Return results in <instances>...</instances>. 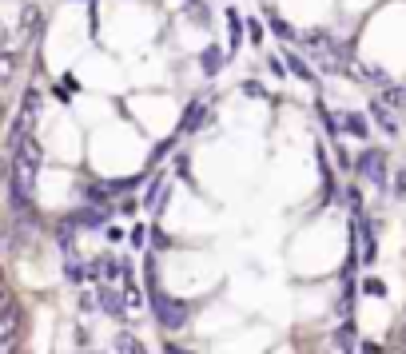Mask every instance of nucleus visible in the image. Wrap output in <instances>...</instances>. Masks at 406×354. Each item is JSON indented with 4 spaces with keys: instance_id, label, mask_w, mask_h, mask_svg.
<instances>
[{
    "instance_id": "1",
    "label": "nucleus",
    "mask_w": 406,
    "mask_h": 354,
    "mask_svg": "<svg viewBox=\"0 0 406 354\" xmlns=\"http://www.w3.org/2000/svg\"><path fill=\"white\" fill-rule=\"evenodd\" d=\"M36 171H40V144L32 135H25L13 147V211H28L32 203V187H36Z\"/></svg>"
},
{
    "instance_id": "2",
    "label": "nucleus",
    "mask_w": 406,
    "mask_h": 354,
    "mask_svg": "<svg viewBox=\"0 0 406 354\" xmlns=\"http://www.w3.org/2000/svg\"><path fill=\"white\" fill-rule=\"evenodd\" d=\"M151 306H156V318H160V327L168 330V334H180V330H187V322H191V306L168 291H151Z\"/></svg>"
},
{
    "instance_id": "3",
    "label": "nucleus",
    "mask_w": 406,
    "mask_h": 354,
    "mask_svg": "<svg viewBox=\"0 0 406 354\" xmlns=\"http://www.w3.org/2000/svg\"><path fill=\"white\" fill-rule=\"evenodd\" d=\"M358 175H363V179H367V184H386V175H391V171H386V156H382V151H374V147H367V151H363V156H358Z\"/></svg>"
},
{
    "instance_id": "4",
    "label": "nucleus",
    "mask_w": 406,
    "mask_h": 354,
    "mask_svg": "<svg viewBox=\"0 0 406 354\" xmlns=\"http://www.w3.org/2000/svg\"><path fill=\"white\" fill-rule=\"evenodd\" d=\"M358 247H363V263H374L379 243H374V227H370L367 219H358Z\"/></svg>"
},
{
    "instance_id": "5",
    "label": "nucleus",
    "mask_w": 406,
    "mask_h": 354,
    "mask_svg": "<svg viewBox=\"0 0 406 354\" xmlns=\"http://www.w3.org/2000/svg\"><path fill=\"white\" fill-rule=\"evenodd\" d=\"M108 219V207L104 203H92V207H80L72 215V223H80V227H100V223Z\"/></svg>"
},
{
    "instance_id": "6",
    "label": "nucleus",
    "mask_w": 406,
    "mask_h": 354,
    "mask_svg": "<svg viewBox=\"0 0 406 354\" xmlns=\"http://www.w3.org/2000/svg\"><path fill=\"white\" fill-rule=\"evenodd\" d=\"M96 275H100V279H104V287H116V282L123 279L120 263H116V259H111V255H104V259H100V263H96Z\"/></svg>"
},
{
    "instance_id": "7",
    "label": "nucleus",
    "mask_w": 406,
    "mask_h": 354,
    "mask_svg": "<svg viewBox=\"0 0 406 354\" xmlns=\"http://www.w3.org/2000/svg\"><path fill=\"white\" fill-rule=\"evenodd\" d=\"M116 354H148V346L135 339L132 330H120V339H116Z\"/></svg>"
},
{
    "instance_id": "8",
    "label": "nucleus",
    "mask_w": 406,
    "mask_h": 354,
    "mask_svg": "<svg viewBox=\"0 0 406 354\" xmlns=\"http://www.w3.org/2000/svg\"><path fill=\"white\" fill-rule=\"evenodd\" d=\"M203 116H208V100H196V104L187 108V116H184V123H180V128H184V132H191V128H199V123H203Z\"/></svg>"
},
{
    "instance_id": "9",
    "label": "nucleus",
    "mask_w": 406,
    "mask_h": 354,
    "mask_svg": "<svg viewBox=\"0 0 406 354\" xmlns=\"http://www.w3.org/2000/svg\"><path fill=\"white\" fill-rule=\"evenodd\" d=\"M123 311H128V315L144 311V294H140V287H135V282H123Z\"/></svg>"
},
{
    "instance_id": "10",
    "label": "nucleus",
    "mask_w": 406,
    "mask_h": 354,
    "mask_svg": "<svg viewBox=\"0 0 406 354\" xmlns=\"http://www.w3.org/2000/svg\"><path fill=\"white\" fill-rule=\"evenodd\" d=\"M100 306H104L108 315H128L120 303V294H116V287H104V291H100Z\"/></svg>"
},
{
    "instance_id": "11",
    "label": "nucleus",
    "mask_w": 406,
    "mask_h": 354,
    "mask_svg": "<svg viewBox=\"0 0 406 354\" xmlns=\"http://www.w3.org/2000/svg\"><path fill=\"white\" fill-rule=\"evenodd\" d=\"M36 28H40V8H36V4H28L25 16H20V32L32 40V36H36Z\"/></svg>"
},
{
    "instance_id": "12",
    "label": "nucleus",
    "mask_w": 406,
    "mask_h": 354,
    "mask_svg": "<svg viewBox=\"0 0 406 354\" xmlns=\"http://www.w3.org/2000/svg\"><path fill=\"white\" fill-rule=\"evenodd\" d=\"M16 52H0V84H8V80H13L16 76Z\"/></svg>"
},
{
    "instance_id": "13",
    "label": "nucleus",
    "mask_w": 406,
    "mask_h": 354,
    "mask_svg": "<svg viewBox=\"0 0 406 354\" xmlns=\"http://www.w3.org/2000/svg\"><path fill=\"white\" fill-rule=\"evenodd\" d=\"M374 120L382 123V132L394 135V120H391V108H382V104H374Z\"/></svg>"
},
{
    "instance_id": "14",
    "label": "nucleus",
    "mask_w": 406,
    "mask_h": 354,
    "mask_svg": "<svg viewBox=\"0 0 406 354\" xmlns=\"http://www.w3.org/2000/svg\"><path fill=\"white\" fill-rule=\"evenodd\" d=\"M287 64L295 68V76H299V80H315V72H311V68H307L303 60H299V56H287Z\"/></svg>"
},
{
    "instance_id": "15",
    "label": "nucleus",
    "mask_w": 406,
    "mask_h": 354,
    "mask_svg": "<svg viewBox=\"0 0 406 354\" xmlns=\"http://www.w3.org/2000/svg\"><path fill=\"white\" fill-rule=\"evenodd\" d=\"M215 68H219V52H215V48H208V52H203V72H208V76H215Z\"/></svg>"
},
{
    "instance_id": "16",
    "label": "nucleus",
    "mask_w": 406,
    "mask_h": 354,
    "mask_svg": "<svg viewBox=\"0 0 406 354\" xmlns=\"http://www.w3.org/2000/svg\"><path fill=\"white\" fill-rule=\"evenodd\" d=\"M346 128L355 135H367V123H363V116H346Z\"/></svg>"
},
{
    "instance_id": "17",
    "label": "nucleus",
    "mask_w": 406,
    "mask_h": 354,
    "mask_svg": "<svg viewBox=\"0 0 406 354\" xmlns=\"http://www.w3.org/2000/svg\"><path fill=\"white\" fill-rule=\"evenodd\" d=\"M367 294H386V287L379 279H367Z\"/></svg>"
},
{
    "instance_id": "18",
    "label": "nucleus",
    "mask_w": 406,
    "mask_h": 354,
    "mask_svg": "<svg viewBox=\"0 0 406 354\" xmlns=\"http://www.w3.org/2000/svg\"><path fill=\"white\" fill-rule=\"evenodd\" d=\"M168 354H196V350H187V346H180V342H168Z\"/></svg>"
},
{
    "instance_id": "19",
    "label": "nucleus",
    "mask_w": 406,
    "mask_h": 354,
    "mask_svg": "<svg viewBox=\"0 0 406 354\" xmlns=\"http://www.w3.org/2000/svg\"><path fill=\"white\" fill-rule=\"evenodd\" d=\"M394 342H398V346H406V318H402V327H398V334H394Z\"/></svg>"
},
{
    "instance_id": "20",
    "label": "nucleus",
    "mask_w": 406,
    "mask_h": 354,
    "mask_svg": "<svg viewBox=\"0 0 406 354\" xmlns=\"http://www.w3.org/2000/svg\"><path fill=\"white\" fill-rule=\"evenodd\" d=\"M394 191H406V171H398V179H394Z\"/></svg>"
},
{
    "instance_id": "21",
    "label": "nucleus",
    "mask_w": 406,
    "mask_h": 354,
    "mask_svg": "<svg viewBox=\"0 0 406 354\" xmlns=\"http://www.w3.org/2000/svg\"><path fill=\"white\" fill-rule=\"evenodd\" d=\"M4 44H8V28L0 25V52H4Z\"/></svg>"
},
{
    "instance_id": "22",
    "label": "nucleus",
    "mask_w": 406,
    "mask_h": 354,
    "mask_svg": "<svg viewBox=\"0 0 406 354\" xmlns=\"http://www.w3.org/2000/svg\"><path fill=\"white\" fill-rule=\"evenodd\" d=\"M386 354H406V346H398V342H394V346H391Z\"/></svg>"
},
{
    "instance_id": "23",
    "label": "nucleus",
    "mask_w": 406,
    "mask_h": 354,
    "mask_svg": "<svg viewBox=\"0 0 406 354\" xmlns=\"http://www.w3.org/2000/svg\"><path fill=\"white\" fill-rule=\"evenodd\" d=\"M0 354H13V346H0Z\"/></svg>"
},
{
    "instance_id": "24",
    "label": "nucleus",
    "mask_w": 406,
    "mask_h": 354,
    "mask_svg": "<svg viewBox=\"0 0 406 354\" xmlns=\"http://www.w3.org/2000/svg\"><path fill=\"white\" fill-rule=\"evenodd\" d=\"M0 116H4V108H0Z\"/></svg>"
},
{
    "instance_id": "25",
    "label": "nucleus",
    "mask_w": 406,
    "mask_h": 354,
    "mask_svg": "<svg viewBox=\"0 0 406 354\" xmlns=\"http://www.w3.org/2000/svg\"><path fill=\"white\" fill-rule=\"evenodd\" d=\"M92 354H100V350H92Z\"/></svg>"
}]
</instances>
